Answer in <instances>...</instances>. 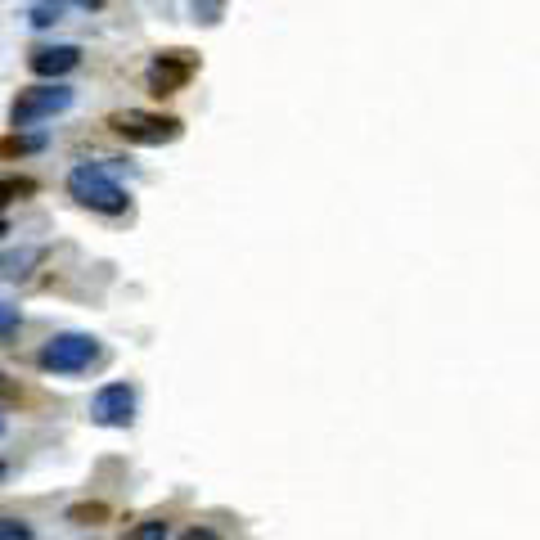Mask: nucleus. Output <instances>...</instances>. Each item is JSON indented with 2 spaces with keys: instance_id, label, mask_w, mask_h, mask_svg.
<instances>
[{
  "instance_id": "11",
  "label": "nucleus",
  "mask_w": 540,
  "mask_h": 540,
  "mask_svg": "<svg viewBox=\"0 0 540 540\" xmlns=\"http://www.w3.org/2000/svg\"><path fill=\"white\" fill-rule=\"evenodd\" d=\"M189 14H194V23L203 27H216L225 14V0H189Z\"/></svg>"
},
{
  "instance_id": "10",
  "label": "nucleus",
  "mask_w": 540,
  "mask_h": 540,
  "mask_svg": "<svg viewBox=\"0 0 540 540\" xmlns=\"http://www.w3.org/2000/svg\"><path fill=\"white\" fill-rule=\"evenodd\" d=\"M36 194V180L27 176H0V212H5L9 203H18V198H32Z\"/></svg>"
},
{
  "instance_id": "22",
  "label": "nucleus",
  "mask_w": 540,
  "mask_h": 540,
  "mask_svg": "<svg viewBox=\"0 0 540 540\" xmlns=\"http://www.w3.org/2000/svg\"><path fill=\"white\" fill-rule=\"evenodd\" d=\"M0 387H5V369H0Z\"/></svg>"
},
{
  "instance_id": "20",
  "label": "nucleus",
  "mask_w": 540,
  "mask_h": 540,
  "mask_svg": "<svg viewBox=\"0 0 540 540\" xmlns=\"http://www.w3.org/2000/svg\"><path fill=\"white\" fill-rule=\"evenodd\" d=\"M5 477H9V464H5V459H0V482H5Z\"/></svg>"
},
{
  "instance_id": "12",
  "label": "nucleus",
  "mask_w": 540,
  "mask_h": 540,
  "mask_svg": "<svg viewBox=\"0 0 540 540\" xmlns=\"http://www.w3.org/2000/svg\"><path fill=\"white\" fill-rule=\"evenodd\" d=\"M63 18V0H36L32 5V27H54Z\"/></svg>"
},
{
  "instance_id": "13",
  "label": "nucleus",
  "mask_w": 540,
  "mask_h": 540,
  "mask_svg": "<svg viewBox=\"0 0 540 540\" xmlns=\"http://www.w3.org/2000/svg\"><path fill=\"white\" fill-rule=\"evenodd\" d=\"M122 540H167V522L162 518H149V522H140V527H131Z\"/></svg>"
},
{
  "instance_id": "9",
  "label": "nucleus",
  "mask_w": 540,
  "mask_h": 540,
  "mask_svg": "<svg viewBox=\"0 0 540 540\" xmlns=\"http://www.w3.org/2000/svg\"><path fill=\"white\" fill-rule=\"evenodd\" d=\"M41 257H45V248H23V252H9V257L0 261V275H9V279H23L27 270H32Z\"/></svg>"
},
{
  "instance_id": "7",
  "label": "nucleus",
  "mask_w": 540,
  "mask_h": 540,
  "mask_svg": "<svg viewBox=\"0 0 540 540\" xmlns=\"http://www.w3.org/2000/svg\"><path fill=\"white\" fill-rule=\"evenodd\" d=\"M77 63H81V50H77V45H36V50L27 54V68H32L36 77H45V81L68 77Z\"/></svg>"
},
{
  "instance_id": "8",
  "label": "nucleus",
  "mask_w": 540,
  "mask_h": 540,
  "mask_svg": "<svg viewBox=\"0 0 540 540\" xmlns=\"http://www.w3.org/2000/svg\"><path fill=\"white\" fill-rule=\"evenodd\" d=\"M45 144H50L45 131H9V135H0V162L32 158V153H41Z\"/></svg>"
},
{
  "instance_id": "3",
  "label": "nucleus",
  "mask_w": 540,
  "mask_h": 540,
  "mask_svg": "<svg viewBox=\"0 0 540 540\" xmlns=\"http://www.w3.org/2000/svg\"><path fill=\"white\" fill-rule=\"evenodd\" d=\"M72 99H77V90L63 86V81H41V86L18 90L14 104H9V131H27L36 122H50V117L68 113Z\"/></svg>"
},
{
  "instance_id": "4",
  "label": "nucleus",
  "mask_w": 540,
  "mask_h": 540,
  "mask_svg": "<svg viewBox=\"0 0 540 540\" xmlns=\"http://www.w3.org/2000/svg\"><path fill=\"white\" fill-rule=\"evenodd\" d=\"M99 360H104V342L90 338V333H54V338L36 351V365H41L45 374H86Z\"/></svg>"
},
{
  "instance_id": "19",
  "label": "nucleus",
  "mask_w": 540,
  "mask_h": 540,
  "mask_svg": "<svg viewBox=\"0 0 540 540\" xmlns=\"http://www.w3.org/2000/svg\"><path fill=\"white\" fill-rule=\"evenodd\" d=\"M5 234H9V221H5V216H0V239H5Z\"/></svg>"
},
{
  "instance_id": "18",
  "label": "nucleus",
  "mask_w": 540,
  "mask_h": 540,
  "mask_svg": "<svg viewBox=\"0 0 540 540\" xmlns=\"http://www.w3.org/2000/svg\"><path fill=\"white\" fill-rule=\"evenodd\" d=\"M72 5H81V9H104L108 0H72Z\"/></svg>"
},
{
  "instance_id": "16",
  "label": "nucleus",
  "mask_w": 540,
  "mask_h": 540,
  "mask_svg": "<svg viewBox=\"0 0 540 540\" xmlns=\"http://www.w3.org/2000/svg\"><path fill=\"white\" fill-rule=\"evenodd\" d=\"M18 324H23V320H18V306H5V302H0V338H9Z\"/></svg>"
},
{
  "instance_id": "21",
  "label": "nucleus",
  "mask_w": 540,
  "mask_h": 540,
  "mask_svg": "<svg viewBox=\"0 0 540 540\" xmlns=\"http://www.w3.org/2000/svg\"><path fill=\"white\" fill-rule=\"evenodd\" d=\"M5 428H9V423H5V414H0V437H5Z\"/></svg>"
},
{
  "instance_id": "17",
  "label": "nucleus",
  "mask_w": 540,
  "mask_h": 540,
  "mask_svg": "<svg viewBox=\"0 0 540 540\" xmlns=\"http://www.w3.org/2000/svg\"><path fill=\"white\" fill-rule=\"evenodd\" d=\"M180 540H216V531H212V527H189Z\"/></svg>"
},
{
  "instance_id": "2",
  "label": "nucleus",
  "mask_w": 540,
  "mask_h": 540,
  "mask_svg": "<svg viewBox=\"0 0 540 540\" xmlns=\"http://www.w3.org/2000/svg\"><path fill=\"white\" fill-rule=\"evenodd\" d=\"M108 131L135 149H162V144H176L185 135V122L171 113H153V108H117L108 117Z\"/></svg>"
},
{
  "instance_id": "14",
  "label": "nucleus",
  "mask_w": 540,
  "mask_h": 540,
  "mask_svg": "<svg viewBox=\"0 0 540 540\" xmlns=\"http://www.w3.org/2000/svg\"><path fill=\"white\" fill-rule=\"evenodd\" d=\"M68 518H72V522H81V527H90V522H104V518H108V509H104V504H77V509H72Z\"/></svg>"
},
{
  "instance_id": "6",
  "label": "nucleus",
  "mask_w": 540,
  "mask_h": 540,
  "mask_svg": "<svg viewBox=\"0 0 540 540\" xmlns=\"http://www.w3.org/2000/svg\"><path fill=\"white\" fill-rule=\"evenodd\" d=\"M90 419L99 428H131L135 423V387L131 383H104L90 396Z\"/></svg>"
},
{
  "instance_id": "1",
  "label": "nucleus",
  "mask_w": 540,
  "mask_h": 540,
  "mask_svg": "<svg viewBox=\"0 0 540 540\" xmlns=\"http://www.w3.org/2000/svg\"><path fill=\"white\" fill-rule=\"evenodd\" d=\"M68 194L99 216H122L126 207H131V194L117 185L104 162H77V167L68 171Z\"/></svg>"
},
{
  "instance_id": "5",
  "label": "nucleus",
  "mask_w": 540,
  "mask_h": 540,
  "mask_svg": "<svg viewBox=\"0 0 540 540\" xmlns=\"http://www.w3.org/2000/svg\"><path fill=\"white\" fill-rule=\"evenodd\" d=\"M203 68L198 50H158L144 68V86H149L153 99H167V95H180V90L194 81V72Z\"/></svg>"
},
{
  "instance_id": "15",
  "label": "nucleus",
  "mask_w": 540,
  "mask_h": 540,
  "mask_svg": "<svg viewBox=\"0 0 540 540\" xmlns=\"http://www.w3.org/2000/svg\"><path fill=\"white\" fill-rule=\"evenodd\" d=\"M0 540H32V527L23 518H0Z\"/></svg>"
}]
</instances>
